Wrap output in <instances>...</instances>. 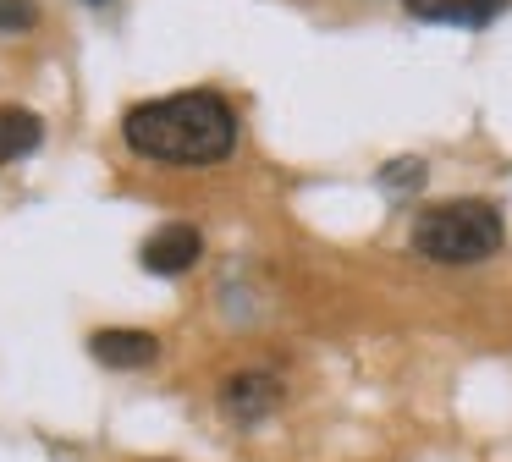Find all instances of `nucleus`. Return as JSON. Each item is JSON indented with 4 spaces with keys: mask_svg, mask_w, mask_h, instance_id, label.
<instances>
[{
    "mask_svg": "<svg viewBox=\"0 0 512 462\" xmlns=\"http://www.w3.org/2000/svg\"><path fill=\"white\" fill-rule=\"evenodd\" d=\"M122 138L133 154L144 160H166V165H215L237 149V110L210 88L193 94H171V99H149L133 105L122 121Z\"/></svg>",
    "mask_w": 512,
    "mask_h": 462,
    "instance_id": "f257e3e1",
    "label": "nucleus"
},
{
    "mask_svg": "<svg viewBox=\"0 0 512 462\" xmlns=\"http://www.w3.org/2000/svg\"><path fill=\"white\" fill-rule=\"evenodd\" d=\"M39 6L34 0H0V33H17V28H34Z\"/></svg>",
    "mask_w": 512,
    "mask_h": 462,
    "instance_id": "6e6552de",
    "label": "nucleus"
},
{
    "mask_svg": "<svg viewBox=\"0 0 512 462\" xmlns=\"http://www.w3.org/2000/svg\"><path fill=\"white\" fill-rule=\"evenodd\" d=\"M501 237H507V226L485 198H452L413 220V248L430 264H479L501 248Z\"/></svg>",
    "mask_w": 512,
    "mask_h": 462,
    "instance_id": "f03ea898",
    "label": "nucleus"
},
{
    "mask_svg": "<svg viewBox=\"0 0 512 462\" xmlns=\"http://www.w3.org/2000/svg\"><path fill=\"white\" fill-rule=\"evenodd\" d=\"M94 6H100V0H94Z\"/></svg>",
    "mask_w": 512,
    "mask_h": 462,
    "instance_id": "9d476101",
    "label": "nucleus"
},
{
    "mask_svg": "<svg viewBox=\"0 0 512 462\" xmlns=\"http://www.w3.org/2000/svg\"><path fill=\"white\" fill-rule=\"evenodd\" d=\"M89 352L111 369H144V363L160 358V341L149 330H94Z\"/></svg>",
    "mask_w": 512,
    "mask_h": 462,
    "instance_id": "20e7f679",
    "label": "nucleus"
},
{
    "mask_svg": "<svg viewBox=\"0 0 512 462\" xmlns=\"http://www.w3.org/2000/svg\"><path fill=\"white\" fill-rule=\"evenodd\" d=\"M221 402H226V413H237V418H259L265 407L281 402V385H276V374H232Z\"/></svg>",
    "mask_w": 512,
    "mask_h": 462,
    "instance_id": "423d86ee",
    "label": "nucleus"
},
{
    "mask_svg": "<svg viewBox=\"0 0 512 462\" xmlns=\"http://www.w3.org/2000/svg\"><path fill=\"white\" fill-rule=\"evenodd\" d=\"M413 171H419L413 160H397V165L386 171V182H391V187H408V182H413Z\"/></svg>",
    "mask_w": 512,
    "mask_h": 462,
    "instance_id": "1a4fd4ad",
    "label": "nucleus"
},
{
    "mask_svg": "<svg viewBox=\"0 0 512 462\" xmlns=\"http://www.w3.org/2000/svg\"><path fill=\"white\" fill-rule=\"evenodd\" d=\"M204 253V237L199 226H188V220H171V226H160L155 237L144 242V270L149 275H182L193 270Z\"/></svg>",
    "mask_w": 512,
    "mask_h": 462,
    "instance_id": "7ed1b4c3",
    "label": "nucleus"
},
{
    "mask_svg": "<svg viewBox=\"0 0 512 462\" xmlns=\"http://www.w3.org/2000/svg\"><path fill=\"white\" fill-rule=\"evenodd\" d=\"M39 138H45V121H39L34 110L0 105V165H12V160H23V154H34Z\"/></svg>",
    "mask_w": 512,
    "mask_h": 462,
    "instance_id": "0eeeda50",
    "label": "nucleus"
},
{
    "mask_svg": "<svg viewBox=\"0 0 512 462\" xmlns=\"http://www.w3.org/2000/svg\"><path fill=\"white\" fill-rule=\"evenodd\" d=\"M402 6H408L413 17H424V22H457V28H479V22L501 17L512 0H402Z\"/></svg>",
    "mask_w": 512,
    "mask_h": 462,
    "instance_id": "39448f33",
    "label": "nucleus"
}]
</instances>
